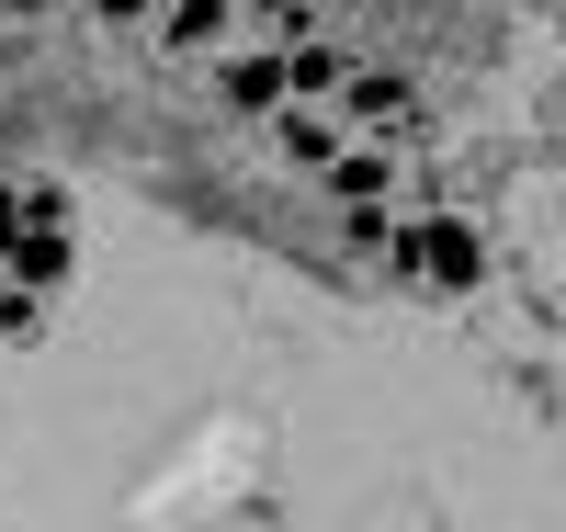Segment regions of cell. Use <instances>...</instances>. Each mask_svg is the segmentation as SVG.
I'll return each instance as SVG.
<instances>
[{"instance_id": "6", "label": "cell", "mask_w": 566, "mask_h": 532, "mask_svg": "<svg viewBox=\"0 0 566 532\" xmlns=\"http://www.w3.org/2000/svg\"><path fill=\"white\" fill-rule=\"evenodd\" d=\"M317 181L340 192V205H386V192H397V159H386V148H340Z\"/></svg>"}, {"instance_id": "8", "label": "cell", "mask_w": 566, "mask_h": 532, "mask_svg": "<svg viewBox=\"0 0 566 532\" xmlns=\"http://www.w3.org/2000/svg\"><path fill=\"white\" fill-rule=\"evenodd\" d=\"M23 227H34V192H23V181H0V272H12V250H23Z\"/></svg>"}, {"instance_id": "11", "label": "cell", "mask_w": 566, "mask_h": 532, "mask_svg": "<svg viewBox=\"0 0 566 532\" xmlns=\"http://www.w3.org/2000/svg\"><path fill=\"white\" fill-rule=\"evenodd\" d=\"M283 12H306V0H239V23H283Z\"/></svg>"}, {"instance_id": "2", "label": "cell", "mask_w": 566, "mask_h": 532, "mask_svg": "<svg viewBox=\"0 0 566 532\" xmlns=\"http://www.w3.org/2000/svg\"><path fill=\"white\" fill-rule=\"evenodd\" d=\"M216 91H227V114L272 125L283 103H295V69H283V34H272V45H216Z\"/></svg>"}, {"instance_id": "1", "label": "cell", "mask_w": 566, "mask_h": 532, "mask_svg": "<svg viewBox=\"0 0 566 532\" xmlns=\"http://www.w3.org/2000/svg\"><path fill=\"white\" fill-rule=\"evenodd\" d=\"M386 272L397 283H442V295H476L488 283V238H476V216H408L386 238Z\"/></svg>"}, {"instance_id": "4", "label": "cell", "mask_w": 566, "mask_h": 532, "mask_svg": "<svg viewBox=\"0 0 566 532\" xmlns=\"http://www.w3.org/2000/svg\"><path fill=\"white\" fill-rule=\"evenodd\" d=\"M272 148L295 159V170H328V159L352 148V114H340V103H283V114H272Z\"/></svg>"}, {"instance_id": "10", "label": "cell", "mask_w": 566, "mask_h": 532, "mask_svg": "<svg viewBox=\"0 0 566 532\" xmlns=\"http://www.w3.org/2000/svg\"><path fill=\"white\" fill-rule=\"evenodd\" d=\"M91 23H114V34L125 23H159V0H91Z\"/></svg>"}, {"instance_id": "5", "label": "cell", "mask_w": 566, "mask_h": 532, "mask_svg": "<svg viewBox=\"0 0 566 532\" xmlns=\"http://www.w3.org/2000/svg\"><path fill=\"white\" fill-rule=\"evenodd\" d=\"M340 114H352V125H374V136H408V125H419L408 80H386V69H352V80H340Z\"/></svg>"}, {"instance_id": "9", "label": "cell", "mask_w": 566, "mask_h": 532, "mask_svg": "<svg viewBox=\"0 0 566 532\" xmlns=\"http://www.w3.org/2000/svg\"><path fill=\"white\" fill-rule=\"evenodd\" d=\"M340 238H352V250H386V238H397V205H352Z\"/></svg>"}, {"instance_id": "3", "label": "cell", "mask_w": 566, "mask_h": 532, "mask_svg": "<svg viewBox=\"0 0 566 532\" xmlns=\"http://www.w3.org/2000/svg\"><path fill=\"white\" fill-rule=\"evenodd\" d=\"M227 34H239V0H159V23H148L159 58H216Z\"/></svg>"}, {"instance_id": "7", "label": "cell", "mask_w": 566, "mask_h": 532, "mask_svg": "<svg viewBox=\"0 0 566 532\" xmlns=\"http://www.w3.org/2000/svg\"><path fill=\"white\" fill-rule=\"evenodd\" d=\"M45 306H57V295H34V283H12V272H0V341H23V328H45Z\"/></svg>"}]
</instances>
